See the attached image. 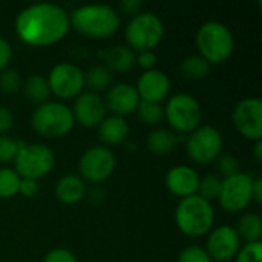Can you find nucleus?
Segmentation results:
<instances>
[{
  "label": "nucleus",
  "instance_id": "4c0bfd02",
  "mask_svg": "<svg viewBox=\"0 0 262 262\" xmlns=\"http://www.w3.org/2000/svg\"><path fill=\"white\" fill-rule=\"evenodd\" d=\"M38 192V184L35 180H28V178H21L20 181V187H18V193H21L23 196H35Z\"/></svg>",
  "mask_w": 262,
  "mask_h": 262
},
{
  "label": "nucleus",
  "instance_id": "f8f14e48",
  "mask_svg": "<svg viewBox=\"0 0 262 262\" xmlns=\"http://www.w3.org/2000/svg\"><path fill=\"white\" fill-rule=\"evenodd\" d=\"M232 120L238 132L253 141L262 140V101L261 98H243L233 109Z\"/></svg>",
  "mask_w": 262,
  "mask_h": 262
},
{
  "label": "nucleus",
  "instance_id": "1a4fd4ad",
  "mask_svg": "<svg viewBox=\"0 0 262 262\" xmlns=\"http://www.w3.org/2000/svg\"><path fill=\"white\" fill-rule=\"evenodd\" d=\"M186 149L189 157L200 164L213 163L223 150V135L213 126H198L190 132Z\"/></svg>",
  "mask_w": 262,
  "mask_h": 262
},
{
  "label": "nucleus",
  "instance_id": "2eb2a0df",
  "mask_svg": "<svg viewBox=\"0 0 262 262\" xmlns=\"http://www.w3.org/2000/svg\"><path fill=\"white\" fill-rule=\"evenodd\" d=\"M106 104L104 100L95 92H84L80 94L74 103L72 115L84 127L98 126L106 118Z\"/></svg>",
  "mask_w": 262,
  "mask_h": 262
},
{
  "label": "nucleus",
  "instance_id": "412c9836",
  "mask_svg": "<svg viewBox=\"0 0 262 262\" xmlns=\"http://www.w3.org/2000/svg\"><path fill=\"white\" fill-rule=\"evenodd\" d=\"M107 69L112 72H126L135 64V54L129 46H114L106 52Z\"/></svg>",
  "mask_w": 262,
  "mask_h": 262
},
{
  "label": "nucleus",
  "instance_id": "e433bc0d",
  "mask_svg": "<svg viewBox=\"0 0 262 262\" xmlns=\"http://www.w3.org/2000/svg\"><path fill=\"white\" fill-rule=\"evenodd\" d=\"M14 124V115L6 106H0V135L8 132Z\"/></svg>",
  "mask_w": 262,
  "mask_h": 262
},
{
  "label": "nucleus",
  "instance_id": "f03ea898",
  "mask_svg": "<svg viewBox=\"0 0 262 262\" xmlns=\"http://www.w3.org/2000/svg\"><path fill=\"white\" fill-rule=\"evenodd\" d=\"M71 26L77 29L78 32L101 38L109 37L114 34L120 26V15L118 12L103 3H94V5H83L72 11L69 17Z\"/></svg>",
  "mask_w": 262,
  "mask_h": 262
},
{
  "label": "nucleus",
  "instance_id": "7ed1b4c3",
  "mask_svg": "<svg viewBox=\"0 0 262 262\" xmlns=\"http://www.w3.org/2000/svg\"><path fill=\"white\" fill-rule=\"evenodd\" d=\"M215 212L212 204L203 200L198 193L181 198L175 210L177 226L187 236L206 235L207 232H210Z\"/></svg>",
  "mask_w": 262,
  "mask_h": 262
},
{
  "label": "nucleus",
  "instance_id": "0eeeda50",
  "mask_svg": "<svg viewBox=\"0 0 262 262\" xmlns=\"http://www.w3.org/2000/svg\"><path fill=\"white\" fill-rule=\"evenodd\" d=\"M54 163L55 157L51 147L40 143H25L14 160L18 177L35 181L48 175L52 170Z\"/></svg>",
  "mask_w": 262,
  "mask_h": 262
},
{
  "label": "nucleus",
  "instance_id": "aec40b11",
  "mask_svg": "<svg viewBox=\"0 0 262 262\" xmlns=\"http://www.w3.org/2000/svg\"><path fill=\"white\" fill-rule=\"evenodd\" d=\"M86 192L84 181L77 175H64L57 181L55 195L64 204H75L78 203Z\"/></svg>",
  "mask_w": 262,
  "mask_h": 262
},
{
  "label": "nucleus",
  "instance_id": "5701e85b",
  "mask_svg": "<svg viewBox=\"0 0 262 262\" xmlns=\"http://www.w3.org/2000/svg\"><path fill=\"white\" fill-rule=\"evenodd\" d=\"M239 239L243 238L247 244L249 243H261L262 223L261 216L256 213H246L238 221V229H235Z\"/></svg>",
  "mask_w": 262,
  "mask_h": 262
},
{
  "label": "nucleus",
  "instance_id": "a878e982",
  "mask_svg": "<svg viewBox=\"0 0 262 262\" xmlns=\"http://www.w3.org/2000/svg\"><path fill=\"white\" fill-rule=\"evenodd\" d=\"M180 71L186 78L200 80V78H204L210 72V63L204 60L201 55H190L181 61Z\"/></svg>",
  "mask_w": 262,
  "mask_h": 262
},
{
  "label": "nucleus",
  "instance_id": "2f4dec72",
  "mask_svg": "<svg viewBox=\"0 0 262 262\" xmlns=\"http://www.w3.org/2000/svg\"><path fill=\"white\" fill-rule=\"evenodd\" d=\"M236 262H262V244L261 243H249L239 249L235 256Z\"/></svg>",
  "mask_w": 262,
  "mask_h": 262
},
{
  "label": "nucleus",
  "instance_id": "c756f323",
  "mask_svg": "<svg viewBox=\"0 0 262 262\" xmlns=\"http://www.w3.org/2000/svg\"><path fill=\"white\" fill-rule=\"evenodd\" d=\"M25 141L11 138L8 135H0V163L14 161L20 149L23 147Z\"/></svg>",
  "mask_w": 262,
  "mask_h": 262
},
{
  "label": "nucleus",
  "instance_id": "b1692460",
  "mask_svg": "<svg viewBox=\"0 0 262 262\" xmlns=\"http://www.w3.org/2000/svg\"><path fill=\"white\" fill-rule=\"evenodd\" d=\"M23 89H25V95L32 103L43 104V103L49 101L51 89H49L48 80L45 77H41V75H31V77H28L25 84H23Z\"/></svg>",
  "mask_w": 262,
  "mask_h": 262
},
{
  "label": "nucleus",
  "instance_id": "6e6552de",
  "mask_svg": "<svg viewBox=\"0 0 262 262\" xmlns=\"http://www.w3.org/2000/svg\"><path fill=\"white\" fill-rule=\"evenodd\" d=\"M164 117L175 130L192 132L200 126L203 111L195 97L189 94H175L164 107Z\"/></svg>",
  "mask_w": 262,
  "mask_h": 262
},
{
  "label": "nucleus",
  "instance_id": "bb28decb",
  "mask_svg": "<svg viewBox=\"0 0 262 262\" xmlns=\"http://www.w3.org/2000/svg\"><path fill=\"white\" fill-rule=\"evenodd\" d=\"M138 118L149 126H155L163 121L164 118V107L161 103H152V101H144L140 100L138 107H137Z\"/></svg>",
  "mask_w": 262,
  "mask_h": 262
},
{
  "label": "nucleus",
  "instance_id": "9b49d317",
  "mask_svg": "<svg viewBox=\"0 0 262 262\" xmlns=\"http://www.w3.org/2000/svg\"><path fill=\"white\" fill-rule=\"evenodd\" d=\"M46 80L51 92L60 98L78 97L84 88V74L78 66L72 63L55 64Z\"/></svg>",
  "mask_w": 262,
  "mask_h": 262
},
{
  "label": "nucleus",
  "instance_id": "f3484780",
  "mask_svg": "<svg viewBox=\"0 0 262 262\" xmlns=\"http://www.w3.org/2000/svg\"><path fill=\"white\" fill-rule=\"evenodd\" d=\"M140 103V95L135 86L129 83H117L107 89L104 104L114 115L124 117L137 111Z\"/></svg>",
  "mask_w": 262,
  "mask_h": 262
},
{
  "label": "nucleus",
  "instance_id": "a211bd4d",
  "mask_svg": "<svg viewBox=\"0 0 262 262\" xmlns=\"http://www.w3.org/2000/svg\"><path fill=\"white\" fill-rule=\"evenodd\" d=\"M200 184V175L195 169L189 166H175L166 175V186L167 189L181 198L195 195Z\"/></svg>",
  "mask_w": 262,
  "mask_h": 262
},
{
  "label": "nucleus",
  "instance_id": "72a5a7b5",
  "mask_svg": "<svg viewBox=\"0 0 262 262\" xmlns=\"http://www.w3.org/2000/svg\"><path fill=\"white\" fill-rule=\"evenodd\" d=\"M178 262H213L210 259V256L207 255V252L198 246H189L186 247L181 253Z\"/></svg>",
  "mask_w": 262,
  "mask_h": 262
},
{
  "label": "nucleus",
  "instance_id": "393cba45",
  "mask_svg": "<svg viewBox=\"0 0 262 262\" xmlns=\"http://www.w3.org/2000/svg\"><path fill=\"white\" fill-rule=\"evenodd\" d=\"M112 84V72L101 64L92 66L88 69V72L84 74V86H88L91 89V92H101L109 89V86Z\"/></svg>",
  "mask_w": 262,
  "mask_h": 262
},
{
  "label": "nucleus",
  "instance_id": "79ce46f5",
  "mask_svg": "<svg viewBox=\"0 0 262 262\" xmlns=\"http://www.w3.org/2000/svg\"><path fill=\"white\" fill-rule=\"evenodd\" d=\"M253 152H255V158H256V161H258V163H261L262 161V140H259V141H256V143H255Z\"/></svg>",
  "mask_w": 262,
  "mask_h": 262
},
{
  "label": "nucleus",
  "instance_id": "c85d7f7f",
  "mask_svg": "<svg viewBox=\"0 0 262 262\" xmlns=\"http://www.w3.org/2000/svg\"><path fill=\"white\" fill-rule=\"evenodd\" d=\"M221 183L223 180H220L216 175H206L204 178H200V184H198V195L206 200V201H212V200H218L220 192H221Z\"/></svg>",
  "mask_w": 262,
  "mask_h": 262
},
{
  "label": "nucleus",
  "instance_id": "58836bf2",
  "mask_svg": "<svg viewBox=\"0 0 262 262\" xmlns=\"http://www.w3.org/2000/svg\"><path fill=\"white\" fill-rule=\"evenodd\" d=\"M11 45L8 43V40H5L3 37H0V72L6 69V66L11 61Z\"/></svg>",
  "mask_w": 262,
  "mask_h": 262
},
{
  "label": "nucleus",
  "instance_id": "4468645a",
  "mask_svg": "<svg viewBox=\"0 0 262 262\" xmlns=\"http://www.w3.org/2000/svg\"><path fill=\"white\" fill-rule=\"evenodd\" d=\"M241 249V239L236 230L230 226H221L215 229L207 239V255L212 261H229L238 255Z\"/></svg>",
  "mask_w": 262,
  "mask_h": 262
},
{
  "label": "nucleus",
  "instance_id": "473e14b6",
  "mask_svg": "<svg viewBox=\"0 0 262 262\" xmlns=\"http://www.w3.org/2000/svg\"><path fill=\"white\" fill-rule=\"evenodd\" d=\"M21 86V80H20V74L14 69H5L0 72V89L5 92H15L18 91Z\"/></svg>",
  "mask_w": 262,
  "mask_h": 262
},
{
  "label": "nucleus",
  "instance_id": "c9c22d12",
  "mask_svg": "<svg viewBox=\"0 0 262 262\" xmlns=\"http://www.w3.org/2000/svg\"><path fill=\"white\" fill-rule=\"evenodd\" d=\"M135 63H138L143 69L150 71L157 63V55L152 51H140L138 55H135Z\"/></svg>",
  "mask_w": 262,
  "mask_h": 262
},
{
  "label": "nucleus",
  "instance_id": "423d86ee",
  "mask_svg": "<svg viewBox=\"0 0 262 262\" xmlns=\"http://www.w3.org/2000/svg\"><path fill=\"white\" fill-rule=\"evenodd\" d=\"M164 35V23L154 12H138L126 28V40L130 48L152 51Z\"/></svg>",
  "mask_w": 262,
  "mask_h": 262
},
{
  "label": "nucleus",
  "instance_id": "cd10ccee",
  "mask_svg": "<svg viewBox=\"0 0 262 262\" xmlns=\"http://www.w3.org/2000/svg\"><path fill=\"white\" fill-rule=\"evenodd\" d=\"M21 178L12 169L2 167L0 169V198H12L18 193Z\"/></svg>",
  "mask_w": 262,
  "mask_h": 262
},
{
  "label": "nucleus",
  "instance_id": "a19ab883",
  "mask_svg": "<svg viewBox=\"0 0 262 262\" xmlns=\"http://www.w3.org/2000/svg\"><path fill=\"white\" fill-rule=\"evenodd\" d=\"M120 6H121V9H123L126 14H134V15H137V14H138L137 11L141 8V2H138V0H124V2L120 3Z\"/></svg>",
  "mask_w": 262,
  "mask_h": 262
},
{
  "label": "nucleus",
  "instance_id": "ea45409f",
  "mask_svg": "<svg viewBox=\"0 0 262 262\" xmlns=\"http://www.w3.org/2000/svg\"><path fill=\"white\" fill-rule=\"evenodd\" d=\"M252 200H255L258 204L262 203V178L255 177L252 183Z\"/></svg>",
  "mask_w": 262,
  "mask_h": 262
},
{
  "label": "nucleus",
  "instance_id": "7c9ffc66",
  "mask_svg": "<svg viewBox=\"0 0 262 262\" xmlns=\"http://www.w3.org/2000/svg\"><path fill=\"white\" fill-rule=\"evenodd\" d=\"M218 163H216V169L218 172L224 177V178H229V177H233L236 173H239L241 170V163L239 160L232 155V154H226V155H221L216 158Z\"/></svg>",
  "mask_w": 262,
  "mask_h": 262
},
{
  "label": "nucleus",
  "instance_id": "6ab92c4d",
  "mask_svg": "<svg viewBox=\"0 0 262 262\" xmlns=\"http://www.w3.org/2000/svg\"><path fill=\"white\" fill-rule=\"evenodd\" d=\"M129 134V124L123 117L111 115L98 124V137L106 144H120Z\"/></svg>",
  "mask_w": 262,
  "mask_h": 262
},
{
  "label": "nucleus",
  "instance_id": "f257e3e1",
  "mask_svg": "<svg viewBox=\"0 0 262 262\" xmlns=\"http://www.w3.org/2000/svg\"><path fill=\"white\" fill-rule=\"evenodd\" d=\"M68 12L55 3H34L21 9L15 18L17 35L31 46H49L69 31Z\"/></svg>",
  "mask_w": 262,
  "mask_h": 262
},
{
  "label": "nucleus",
  "instance_id": "f704fd0d",
  "mask_svg": "<svg viewBox=\"0 0 262 262\" xmlns=\"http://www.w3.org/2000/svg\"><path fill=\"white\" fill-rule=\"evenodd\" d=\"M43 262H78L77 258L74 256V253H71L69 250L66 249H54L51 250L46 256Z\"/></svg>",
  "mask_w": 262,
  "mask_h": 262
},
{
  "label": "nucleus",
  "instance_id": "ddd939ff",
  "mask_svg": "<svg viewBox=\"0 0 262 262\" xmlns=\"http://www.w3.org/2000/svg\"><path fill=\"white\" fill-rule=\"evenodd\" d=\"M78 169L83 178L92 183H100L109 178L115 169V155L103 146L89 147L80 158Z\"/></svg>",
  "mask_w": 262,
  "mask_h": 262
},
{
  "label": "nucleus",
  "instance_id": "39448f33",
  "mask_svg": "<svg viewBox=\"0 0 262 262\" xmlns=\"http://www.w3.org/2000/svg\"><path fill=\"white\" fill-rule=\"evenodd\" d=\"M32 127L37 134L46 138H60L66 135L75 120L72 109L60 101H46L38 104L31 117Z\"/></svg>",
  "mask_w": 262,
  "mask_h": 262
},
{
  "label": "nucleus",
  "instance_id": "4be33fe9",
  "mask_svg": "<svg viewBox=\"0 0 262 262\" xmlns=\"http://www.w3.org/2000/svg\"><path fill=\"white\" fill-rule=\"evenodd\" d=\"M177 135L169 129H157L147 135V147L157 155H167L177 146Z\"/></svg>",
  "mask_w": 262,
  "mask_h": 262
},
{
  "label": "nucleus",
  "instance_id": "20e7f679",
  "mask_svg": "<svg viewBox=\"0 0 262 262\" xmlns=\"http://www.w3.org/2000/svg\"><path fill=\"white\" fill-rule=\"evenodd\" d=\"M196 46L209 63H221L233 52L235 40L230 29L221 21H206L196 32Z\"/></svg>",
  "mask_w": 262,
  "mask_h": 262
},
{
  "label": "nucleus",
  "instance_id": "9d476101",
  "mask_svg": "<svg viewBox=\"0 0 262 262\" xmlns=\"http://www.w3.org/2000/svg\"><path fill=\"white\" fill-rule=\"evenodd\" d=\"M252 183H253V177L243 172L224 178L218 196L221 207L232 213L244 210L252 201Z\"/></svg>",
  "mask_w": 262,
  "mask_h": 262
},
{
  "label": "nucleus",
  "instance_id": "dca6fc26",
  "mask_svg": "<svg viewBox=\"0 0 262 262\" xmlns=\"http://www.w3.org/2000/svg\"><path fill=\"white\" fill-rule=\"evenodd\" d=\"M135 89L140 95V100L152 101V103H161L169 95L170 80L160 69L144 71L140 75Z\"/></svg>",
  "mask_w": 262,
  "mask_h": 262
}]
</instances>
